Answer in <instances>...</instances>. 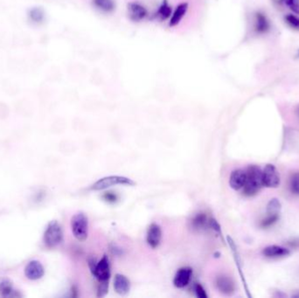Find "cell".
Segmentation results:
<instances>
[{"label": "cell", "mask_w": 299, "mask_h": 298, "mask_svg": "<svg viewBox=\"0 0 299 298\" xmlns=\"http://www.w3.org/2000/svg\"><path fill=\"white\" fill-rule=\"evenodd\" d=\"M263 187L262 171L256 165H250L246 170V182L243 187V193L246 196L256 195Z\"/></svg>", "instance_id": "1"}, {"label": "cell", "mask_w": 299, "mask_h": 298, "mask_svg": "<svg viewBox=\"0 0 299 298\" xmlns=\"http://www.w3.org/2000/svg\"><path fill=\"white\" fill-rule=\"evenodd\" d=\"M71 229L78 241H86L89 235V220L84 213L79 212L72 217Z\"/></svg>", "instance_id": "2"}, {"label": "cell", "mask_w": 299, "mask_h": 298, "mask_svg": "<svg viewBox=\"0 0 299 298\" xmlns=\"http://www.w3.org/2000/svg\"><path fill=\"white\" fill-rule=\"evenodd\" d=\"M63 240V232L61 225L56 221L50 222L44 233L43 241L46 247L50 249L56 248L62 243Z\"/></svg>", "instance_id": "3"}, {"label": "cell", "mask_w": 299, "mask_h": 298, "mask_svg": "<svg viewBox=\"0 0 299 298\" xmlns=\"http://www.w3.org/2000/svg\"><path fill=\"white\" fill-rule=\"evenodd\" d=\"M135 182L129 177H123V176H108V177H102L96 183L93 184L90 189L94 191H102V190L108 189L110 187H116V186H134Z\"/></svg>", "instance_id": "4"}, {"label": "cell", "mask_w": 299, "mask_h": 298, "mask_svg": "<svg viewBox=\"0 0 299 298\" xmlns=\"http://www.w3.org/2000/svg\"><path fill=\"white\" fill-rule=\"evenodd\" d=\"M94 277L98 280L99 283L108 282L111 277V266L108 258L104 255L100 261L96 264L95 267L91 271Z\"/></svg>", "instance_id": "5"}, {"label": "cell", "mask_w": 299, "mask_h": 298, "mask_svg": "<svg viewBox=\"0 0 299 298\" xmlns=\"http://www.w3.org/2000/svg\"><path fill=\"white\" fill-rule=\"evenodd\" d=\"M262 183L268 188H276L280 185V176L275 165L268 164L262 170Z\"/></svg>", "instance_id": "6"}, {"label": "cell", "mask_w": 299, "mask_h": 298, "mask_svg": "<svg viewBox=\"0 0 299 298\" xmlns=\"http://www.w3.org/2000/svg\"><path fill=\"white\" fill-rule=\"evenodd\" d=\"M45 274V269L40 261L37 260H33L29 261L25 267V277L32 281L39 280L43 277Z\"/></svg>", "instance_id": "7"}, {"label": "cell", "mask_w": 299, "mask_h": 298, "mask_svg": "<svg viewBox=\"0 0 299 298\" xmlns=\"http://www.w3.org/2000/svg\"><path fill=\"white\" fill-rule=\"evenodd\" d=\"M161 239H162L161 227L157 224H151L147 231V236H146V241L148 245L151 249H157L160 244Z\"/></svg>", "instance_id": "8"}, {"label": "cell", "mask_w": 299, "mask_h": 298, "mask_svg": "<svg viewBox=\"0 0 299 298\" xmlns=\"http://www.w3.org/2000/svg\"><path fill=\"white\" fill-rule=\"evenodd\" d=\"M192 274H193L192 269L188 267H181L180 270H179L173 279V284L176 288L178 289L185 288L190 282Z\"/></svg>", "instance_id": "9"}, {"label": "cell", "mask_w": 299, "mask_h": 298, "mask_svg": "<svg viewBox=\"0 0 299 298\" xmlns=\"http://www.w3.org/2000/svg\"><path fill=\"white\" fill-rule=\"evenodd\" d=\"M127 9L130 19L134 22L141 21L147 16V10L138 3L130 2L128 4Z\"/></svg>", "instance_id": "10"}, {"label": "cell", "mask_w": 299, "mask_h": 298, "mask_svg": "<svg viewBox=\"0 0 299 298\" xmlns=\"http://www.w3.org/2000/svg\"><path fill=\"white\" fill-rule=\"evenodd\" d=\"M245 182H246V171L237 169L232 171L229 177V186L232 189L237 191L243 188Z\"/></svg>", "instance_id": "11"}, {"label": "cell", "mask_w": 299, "mask_h": 298, "mask_svg": "<svg viewBox=\"0 0 299 298\" xmlns=\"http://www.w3.org/2000/svg\"><path fill=\"white\" fill-rule=\"evenodd\" d=\"M115 291L121 295H125L130 292V283L129 279L122 274H117L114 279Z\"/></svg>", "instance_id": "12"}, {"label": "cell", "mask_w": 299, "mask_h": 298, "mask_svg": "<svg viewBox=\"0 0 299 298\" xmlns=\"http://www.w3.org/2000/svg\"><path fill=\"white\" fill-rule=\"evenodd\" d=\"M216 286L225 295H232L234 292V284L229 277L222 276L216 280Z\"/></svg>", "instance_id": "13"}, {"label": "cell", "mask_w": 299, "mask_h": 298, "mask_svg": "<svg viewBox=\"0 0 299 298\" xmlns=\"http://www.w3.org/2000/svg\"><path fill=\"white\" fill-rule=\"evenodd\" d=\"M262 254L264 256L268 258H278L283 257V256H287L290 255V251L289 249L283 248V247H279V246H268L267 248L263 249Z\"/></svg>", "instance_id": "14"}, {"label": "cell", "mask_w": 299, "mask_h": 298, "mask_svg": "<svg viewBox=\"0 0 299 298\" xmlns=\"http://www.w3.org/2000/svg\"><path fill=\"white\" fill-rule=\"evenodd\" d=\"M0 295L4 297H15L19 294L13 289V283L7 278L0 279Z\"/></svg>", "instance_id": "15"}, {"label": "cell", "mask_w": 299, "mask_h": 298, "mask_svg": "<svg viewBox=\"0 0 299 298\" xmlns=\"http://www.w3.org/2000/svg\"><path fill=\"white\" fill-rule=\"evenodd\" d=\"M187 10H188V4H179V6L176 8L175 11H174L172 18H171L169 23L170 26L173 27V26L178 25L179 22L181 21L183 17L185 15Z\"/></svg>", "instance_id": "16"}, {"label": "cell", "mask_w": 299, "mask_h": 298, "mask_svg": "<svg viewBox=\"0 0 299 298\" xmlns=\"http://www.w3.org/2000/svg\"><path fill=\"white\" fill-rule=\"evenodd\" d=\"M268 29H269V22L266 18V16L261 13H256V19H255V30L258 34H264L268 31Z\"/></svg>", "instance_id": "17"}, {"label": "cell", "mask_w": 299, "mask_h": 298, "mask_svg": "<svg viewBox=\"0 0 299 298\" xmlns=\"http://www.w3.org/2000/svg\"><path fill=\"white\" fill-rule=\"evenodd\" d=\"M172 14V8L169 6V4L167 2V0H163V2L160 5V7L157 10L156 16L160 20H166L168 19L170 16Z\"/></svg>", "instance_id": "18"}, {"label": "cell", "mask_w": 299, "mask_h": 298, "mask_svg": "<svg viewBox=\"0 0 299 298\" xmlns=\"http://www.w3.org/2000/svg\"><path fill=\"white\" fill-rule=\"evenodd\" d=\"M281 207H282V205H281L280 201L278 199L274 198V199H270L268 202V205H267V209H266V213L269 216H275V215L279 216Z\"/></svg>", "instance_id": "19"}, {"label": "cell", "mask_w": 299, "mask_h": 298, "mask_svg": "<svg viewBox=\"0 0 299 298\" xmlns=\"http://www.w3.org/2000/svg\"><path fill=\"white\" fill-rule=\"evenodd\" d=\"M207 224L209 225V221L207 220V215L202 213L198 214L192 221V226L195 229H202L204 227H207Z\"/></svg>", "instance_id": "20"}, {"label": "cell", "mask_w": 299, "mask_h": 298, "mask_svg": "<svg viewBox=\"0 0 299 298\" xmlns=\"http://www.w3.org/2000/svg\"><path fill=\"white\" fill-rule=\"evenodd\" d=\"M94 5L104 12H111L115 8L113 0H94Z\"/></svg>", "instance_id": "21"}, {"label": "cell", "mask_w": 299, "mask_h": 298, "mask_svg": "<svg viewBox=\"0 0 299 298\" xmlns=\"http://www.w3.org/2000/svg\"><path fill=\"white\" fill-rule=\"evenodd\" d=\"M290 190L294 194L299 195V172H296L290 178Z\"/></svg>", "instance_id": "22"}, {"label": "cell", "mask_w": 299, "mask_h": 298, "mask_svg": "<svg viewBox=\"0 0 299 298\" xmlns=\"http://www.w3.org/2000/svg\"><path fill=\"white\" fill-rule=\"evenodd\" d=\"M285 4L291 11L296 14H299V0H281Z\"/></svg>", "instance_id": "23"}, {"label": "cell", "mask_w": 299, "mask_h": 298, "mask_svg": "<svg viewBox=\"0 0 299 298\" xmlns=\"http://www.w3.org/2000/svg\"><path fill=\"white\" fill-rule=\"evenodd\" d=\"M285 21L291 27L294 28V29H296V30H299V18H297L296 16L292 15V14L287 15L285 17Z\"/></svg>", "instance_id": "24"}, {"label": "cell", "mask_w": 299, "mask_h": 298, "mask_svg": "<svg viewBox=\"0 0 299 298\" xmlns=\"http://www.w3.org/2000/svg\"><path fill=\"white\" fill-rule=\"evenodd\" d=\"M278 219H279V216H278V215H275V216H269V215H267V218L262 221L261 226H262V227H270V226L274 225V224L278 221Z\"/></svg>", "instance_id": "25"}, {"label": "cell", "mask_w": 299, "mask_h": 298, "mask_svg": "<svg viewBox=\"0 0 299 298\" xmlns=\"http://www.w3.org/2000/svg\"><path fill=\"white\" fill-rule=\"evenodd\" d=\"M108 282L106 283H100L98 287V290H97V296L98 297H102L104 296L107 293H108Z\"/></svg>", "instance_id": "26"}, {"label": "cell", "mask_w": 299, "mask_h": 298, "mask_svg": "<svg viewBox=\"0 0 299 298\" xmlns=\"http://www.w3.org/2000/svg\"><path fill=\"white\" fill-rule=\"evenodd\" d=\"M195 293L198 297L200 298H207V294L203 287L198 283L197 285L195 286Z\"/></svg>", "instance_id": "27"}, {"label": "cell", "mask_w": 299, "mask_h": 298, "mask_svg": "<svg viewBox=\"0 0 299 298\" xmlns=\"http://www.w3.org/2000/svg\"><path fill=\"white\" fill-rule=\"evenodd\" d=\"M30 15L35 21H40V19H42V16H43L41 13V11L38 9L33 10L31 13H30Z\"/></svg>", "instance_id": "28"}, {"label": "cell", "mask_w": 299, "mask_h": 298, "mask_svg": "<svg viewBox=\"0 0 299 298\" xmlns=\"http://www.w3.org/2000/svg\"><path fill=\"white\" fill-rule=\"evenodd\" d=\"M209 226L212 227V229L218 232V233H221V227H220L219 223L214 219H210Z\"/></svg>", "instance_id": "29"}, {"label": "cell", "mask_w": 299, "mask_h": 298, "mask_svg": "<svg viewBox=\"0 0 299 298\" xmlns=\"http://www.w3.org/2000/svg\"><path fill=\"white\" fill-rule=\"evenodd\" d=\"M103 197H104L105 200H107L108 202H115L117 199L116 194L112 193H105Z\"/></svg>", "instance_id": "30"}, {"label": "cell", "mask_w": 299, "mask_h": 298, "mask_svg": "<svg viewBox=\"0 0 299 298\" xmlns=\"http://www.w3.org/2000/svg\"><path fill=\"white\" fill-rule=\"evenodd\" d=\"M296 57H297V58H299V50L298 52H297V54H296Z\"/></svg>", "instance_id": "31"}, {"label": "cell", "mask_w": 299, "mask_h": 298, "mask_svg": "<svg viewBox=\"0 0 299 298\" xmlns=\"http://www.w3.org/2000/svg\"><path fill=\"white\" fill-rule=\"evenodd\" d=\"M297 112H298V115H299V108H298V110H297Z\"/></svg>", "instance_id": "32"}]
</instances>
